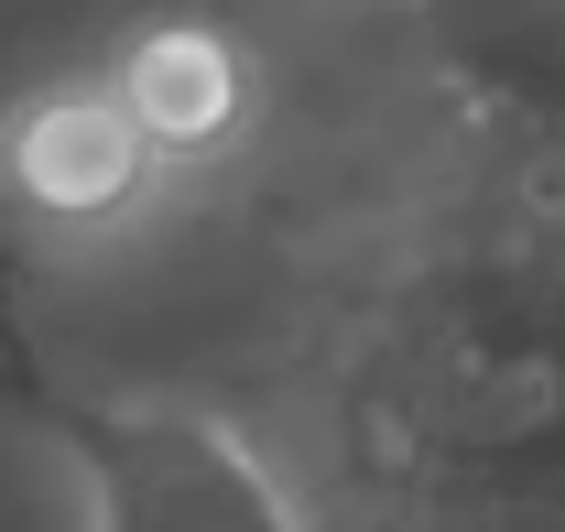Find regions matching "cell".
<instances>
[{
    "instance_id": "6da1fadb",
    "label": "cell",
    "mask_w": 565,
    "mask_h": 532,
    "mask_svg": "<svg viewBox=\"0 0 565 532\" xmlns=\"http://www.w3.org/2000/svg\"><path fill=\"white\" fill-rule=\"evenodd\" d=\"M66 457L87 532H294L282 478L196 402H76Z\"/></svg>"
},
{
    "instance_id": "7a4b0ae2",
    "label": "cell",
    "mask_w": 565,
    "mask_h": 532,
    "mask_svg": "<svg viewBox=\"0 0 565 532\" xmlns=\"http://www.w3.org/2000/svg\"><path fill=\"white\" fill-rule=\"evenodd\" d=\"M152 141H141L131 98L109 87V76H87V87H55V98H33L22 120H11V174H22V196L55 206V217H109V206H131L152 185Z\"/></svg>"
},
{
    "instance_id": "3957f363",
    "label": "cell",
    "mask_w": 565,
    "mask_h": 532,
    "mask_svg": "<svg viewBox=\"0 0 565 532\" xmlns=\"http://www.w3.org/2000/svg\"><path fill=\"white\" fill-rule=\"evenodd\" d=\"M109 87L131 98L141 141H152L163 163H196V152L250 131V55H239L217 22H152L131 55L109 66Z\"/></svg>"
},
{
    "instance_id": "277c9868",
    "label": "cell",
    "mask_w": 565,
    "mask_h": 532,
    "mask_svg": "<svg viewBox=\"0 0 565 532\" xmlns=\"http://www.w3.org/2000/svg\"><path fill=\"white\" fill-rule=\"evenodd\" d=\"M414 22L457 87L522 120H565V0H414Z\"/></svg>"
}]
</instances>
